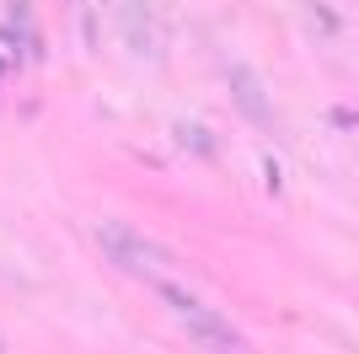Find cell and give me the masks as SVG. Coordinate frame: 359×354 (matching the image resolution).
<instances>
[{"instance_id":"1","label":"cell","mask_w":359,"mask_h":354,"mask_svg":"<svg viewBox=\"0 0 359 354\" xmlns=\"http://www.w3.org/2000/svg\"><path fill=\"white\" fill-rule=\"evenodd\" d=\"M161 301L172 311H177L182 322H188V339L198 343L204 354H247V343H241V333L231 322H225L220 311H210L198 295H188V290H177V284H166L161 280Z\"/></svg>"},{"instance_id":"2","label":"cell","mask_w":359,"mask_h":354,"mask_svg":"<svg viewBox=\"0 0 359 354\" xmlns=\"http://www.w3.org/2000/svg\"><path fill=\"white\" fill-rule=\"evenodd\" d=\"M102 247H107L113 263L140 268V274H156V268L166 263V252L156 247V242H145L140 231H129V225H107V231H102Z\"/></svg>"},{"instance_id":"3","label":"cell","mask_w":359,"mask_h":354,"mask_svg":"<svg viewBox=\"0 0 359 354\" xmlns=\"http://www.w3.org/2000/svg\"><path fill=\"white\" fill-rule=\"evenodd\" d=\"M231 91H236V107L252 118L257 129H269V124H273V107H269V97H263V81H257L252 70H231Z\"/></svg>"}]
</instances>
